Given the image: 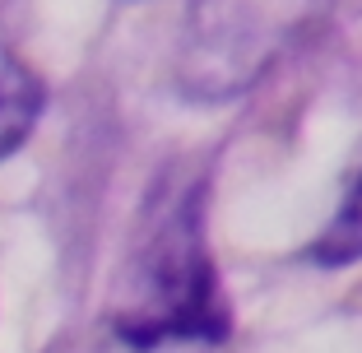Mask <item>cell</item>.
I'll return each instance as SVG.
<instances>
[{
  "label": "cell",
  "mask_w": 362,
  "mask_h": 353,
  "mask_svg": "<svg viewBox=\"0 0 362 353\" xmlns=\"http://www.w3.org/2000/svg\"><path fill=\"white\" fill-rule=\"evenodd\" d=\"M200 182L168 195L130 246L126 274L112 302V330L130 349L158 344H214L228 335V298L204 242Z\"/></svg>",
  "instance_id": "obj_1"
},
{
  "label": "cell",
  "mask_w": 362,
  "mask_h": 353,
  "mask_svg": "<svg viewBox=\"0 0 362 353\" xmlns=\"http://www.w3.org/2000/svg\"><path fill=\"white\" fill-rule=\"evenodd\" d=\"M311 260L325 270L362 260V168L349 177V186L339 195V209H334L330 224L320 228V237L311 242Z\"/></svg>",
  "instance_id": "obj_3"
},
{
  "label": "cell",
  "mask_w": 362,
  "mask_h": 353,
  "mask_svg": "<svg viewBox=\"0 0 362 353\" xmlns=\"http://www.w3.org/2000/svg\"><path fill=\"white\" fill-rule=\"evenodd\" d=\"M42 79L19 56L0 52V163L28 139V130L42 117Z\"/></svg>",
  "instance_id": "obj_2"
}]
</instances>
